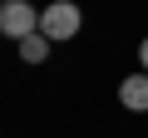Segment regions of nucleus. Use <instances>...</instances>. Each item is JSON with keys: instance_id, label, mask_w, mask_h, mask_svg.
Wrapping results in <instances>:
<instances>
[{"instance_id": "nucleus-1", "label": "nucleus", "mask_w": 148, "mask_h": 138, "mask_svg": "<svg viewBox=\"0 0 148 138\" xmlns=\"http://www.w3.org/2000/svg\"><path fill=\"white\" fill-rule=\"evenodd\" d=\"M79 25H84V15H79L74 0H54L49 10H40V35H45L49 44H54V40H74Z\"/></svg>"}, {"instance_id": "nucleus-2", "label": "nucleus", "mask_w": 148, "mask_h": 138, "mask_svg": "<svg viewBox=\"0 0 148 138\" xmlns=\"http://www.w3.org/2000/svg\"><path fill=\"white\" fill-rule=\"evenodd\" d=\"M0 30L20 44V40L40 35V10L30 5V0H5V5H0Z\"/></svg>"}, {"instance_id": "nucleus-3", "label": "nucleus", "mask_w": 148, "mask_h": 138, "mask_svg": "<svg viewBox=\"0 0 148 138\" xmlns=\"http://www.w3.org/2000/svg\"><path fill=\"white\" fill-rule=\"evenodd\" d=\"M119 99H123V109L148 113V74H128V79L119 84Z\"/></svg>"}, {"instance_id": "nucleus-4", "label": "nucleus", "mask_w": 148, "mask_h": 138, "mask_svg": "<svg viewBox=\"0 0 148 138\" xmlns=\"http://www.w3.org/2000/svg\"><path fill=\"white\" fill-rule=\"evenodd\" d=\"M20 59H25V64H45V59H49V40H45V35L20 40Z\"/></svg>"}, {"instance_id": "nucleus-5", "label": "nucleus", "mask_w": 148, "mask_h": 138, "mask_svg": "<svg viewBox=\"0 0 148 138\" xmlns=\"http://www.w3.org/2000/svg\"><path fill=\"white\" fill-rule=\"evenodd\" d=\"M138 59H143V74H148V40L138 44Z\"/></svg>"}]
</instances>
